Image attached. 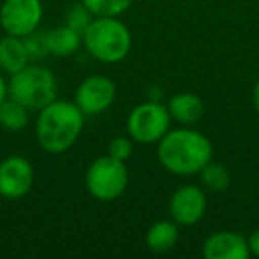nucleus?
Here are the masks:
<instances>
[{"label": "nucleus", "instance_id": "f257e3e1", "mask_svg": "<svg viewBox=\"0 0 259 259\" xmlns=\"http://www.w3.org/2000/svg\"><path fill=\"white\" fill-rule=\"evenodd\" d=\"M156 156L165 170L176 176H195L213 160V144L194 128L169 130L156 146Z\"/></svg>", "mask_w": 259, "mask_h": 259}, {"label": "nucleus", "instance_id": "f03ea898", "mask_svg": "<svg viewBox=\"0 0 259 259\" xmlns=\"http://www.w3.org/2000/svg\"><path fill=\"white\" fill-rule=\"evenodd\" d=\"M85 115L75 101L54 100L37 112L36 141L43 151L61 155L71 149L82 135Z\"/></svg>", "mask_w": 259, "mask_h": 259}, {"label": "nucleus", "instance_id": "7ed1b4c3", "mask_svg": "<svg viewBox=\"0 0 259 259\" xmlns=\"http://www.w3.org/2000/svg\"><path fill=\"white\" fill-rule=\"evenodd\" d=\"M82 47L103 64H115L128 57L132 32L119 16H98L82 34Z\"/></svg>", "mask_w": 259, "mask_h": 259}, {"label": "nucleus", "instance_id": "20e7f679", "mask_svg": "<svg viewBox=\"0 0 259 259\" xmlns=\"http://www.w3.org/2000/svg\"><path fill=\"white\" fill-rule=\"evenodd\" d=\"M57 89L54 71L39 62H29L9 78V96L25 105L30 112H39L57 100Z\"/></svg>", "mask_w": 259, "mask_h": 259}, {"label": "nucleus", "instance_id": "39448f33", "mask_svg": "<svg viewBox=\"0 0 259 259\" xmlns=\"http://www.w3.org/2000/svg\"><path fill=\"white\" fill-rule=\"evenodd\" d=\"M130 172L126 162L110 155L98 156L85 172V188L93 199L100 202H112L126 192Z\"/></svg>", "mask_w": 259, "mask_h": 259}, {"label": "nucleus", "instance_id": "423d86ee", "mask_svg": "<svg viewBox=\"0 0 259 259\" xmlns=\"http://www.w3.org/2000/svg\"><path fill=\"white\" fill-rule=\"evenodd\" d=\"M170 117L165 105L151 100L141 103L130 112L126 119L128 137L139 144H158L170 130Z\"/></svg>", "mask_w": 259, "mask_h": 259}, {"label": "nucleus", "instance_id": "0eeeda50", "mask_svg": "<svg viewBox=\"0 0 259 259\" xmlns=\"http://www.w3.org/2000/svg\"><path fill=\"white\" fill-rule=\"evenodd\" d=\"M43 20L41 0H4L0 6V27L9 36L25 37L39 29Z\"/></svg>", "mask_w": 259, "mask_h": 259}, {"label": "nucleus", "instance_id": "6e6552de", "mask_svg": "<svg viewBox=\"0 0 259 259\" xmlns=\"http://www.w3.org/2000/svg\"><path fill=\"white\" fill-rule=\"evenodd\" d=\"M115 83L103 75H91L80 82L75 91V105L85 117L107 112L115 101Z\"/></svg>", "mask_w": 259, "mask_h": 259}, {"label": "nucleus", "instance_id": "1a4fd4ad", "mask_svg": "<svg viewBox=\"0 0 259 259\" xmlns=\"http://www.w3.org/2000/svg\"><path fill=\"white\" fill-rule=\"evenodd\" d=\"M34 167L25 156L11 155L0 162V197L18 201L34 187Z\"/></svg>", "mask_w": 259, "mask_h": 259}, {"label": "nucleus", "instance_id": "9d476101", "mask_svg": "<svg viewBox=\"0 0 259 259\" xmlns=\"http://www.w3.org/2000/svg\"><path fill=\"white\" fill-rule=\"evenodd\" d=\"M208 208L206 194L197 185L180 187L169 201V215L178 226H195L202 220Z\"/></svg>", "mask_w": 259, "mask_h": 259}, {"label": "nucleus", "instance_id": "9b49d317", "mask_svg": "<svg viewBox=\"0 0 259 259\" xmlns=\"http://www.w3.org/2000/svg\"><path fill=\"white\" fill-rule=\"evenodd\" d=\"M204 259H248V241L243 234L234 231H217L202 243Z\"/></svg>", "mask_w": 259, "mask_h": 259}, {"label": "nucleus", "instance_id": "f8f14e48", "mask_svg": "<svg viewBox=\"0 0 259 259\" xmlns=\"http://www.w3.org/2000/svg\"><path fill=\"white\" fill-rule=\"evenodd\" d=\"M167 110H169L172 121L180 122L183 126L195 124L201 121L202 114H204V103L197 94L192 93H180L174 94L169 101H167Z\"/></svg>", "mask_w": 259, "mask_h": 259}, {"label": "nucleus", "instance_id": "ddd939ff", "mask_svg": "<svg viewBox=\"0 0 259 259\" xmlns=\"http://www.w3.org/2000/svg\"><path fill=\"white\" fill-rule=\"evenodd\" d=\"M30 62L27 54L23 37L9 36L6 34L0 39V71L4 75H15L20 69H23Z\"/></svg>", "mask_w": 259, "mask_h": 259}, {"label": "nucleus", "instance_id": "4468645a", "mask_svg": "<svg viewBox=\"0 0 259 259\" xmlns=\"http://www.w3.org/2000/svg\"><path fill=\"white\" fill-rule=\"evenodd\" d=\"M48 54L54 57H69L76 54L82 47V34L73 30L71 27L57 25L47 30Z\"/></svg>", "mask_w": 259, "mask_h": 259}, {"label": "nucleus", "instance_id": "2eb2a0df", "mask_svg": "<svg viewBox=\"0 0 259 259\" xmlns=\"http://www.w3.org/2000/svg\"><path fill=\"white\" fill-rule=\"evenodd\" d=\"M178 238H180V229L172 219L158 220L149 226L146 233V245L155 254H165L176 247Z\"/></svg>", "mask_w": 259, "mask_h": 259}, {"label": "nucleus", "instance_id": "dca6fc26", "mask_svg": "<svg viewBox=\"0 0 259 259\" xmlns=\"http://www.w3.org/2000/svg\"><path fill=\"white\" fill-rule=\"evenodd\" d=\"M30 110L16 101L15 98L8 96L0 103V128L6 132H22L29 126Z\"/></svg>", "mask_w": 259, "mask_h": 259}, {"label": "nucleus", "instance_id": "f3484780", "mask_svg": "<svg viewBox=\"0 0 259 259\" xmlns=\"http://www.w3.org/2000/svg\"><path fill=\"white\" fill-rule=\"evenodd\" d=\"M199 176H201L202 187L208 192H215V194L226 192L231 185V174H229V170H227V167L219 162H213V160H209V162L202 167Z\"/></svg>", "mask_w": 259, "mask_h": 259}, {"label": "nucleus", "instance_id": "a211bd4d", "mask_svg": "<svg viewBox=\"0 0 259 259\" xmlns=\"http://www.w3.org/2000/svg\"><path fill=\"white\" fill-rule=\"evenodd\" d=\"M94 18L98 16H121L132 8L134 0H80Z\"/></svg>", "mask_w": 259, "mask_h": 259}, {"label": "nucleus", "instance_id": "6ab92c4d", "mask_svg": "<svg viewBox=\"0 0 259 259\" xmlns=\"http://www.w3.org/2000/svg\"><path fill=\"white\" fill-rule=\"evenodd\" d=\"M27 54H29L30 62H41L48 54V45H47V30H34V32L27 34L23 37Z\"/></svg>", "mask_w": 259, "mask_h": 259}, {"label": "nucleus", "instance_id": "aec40b11", "mask_svg": "<svg viewBox=\"0 0 259 259\" xmlns=\"http://www.w3.org/2000/svg\"><path fill=\"white\" fill-rule=\"evenodd\" d=\"M64 18H66L64 20L66 25L71 27V29L76 30V32L83 34V30L89 27V23L94 20V16H93V13H91L89 9L78 0V2H75L73 6H69Z\"/></svg>", "mask_w": 259, "mask_h": 259}, {"label": "nucleus", "instance_id": "412c9836", "mask_svg": "<svg viewBox=\"0 0 259 259\" xmlns=\"http://www.w3.org/2000/svg\"><path fill=\"white\" fill-rule=\"evenodd\" d=\"M134 153V141L130 137H115L108 144V155L122 162H128Z\"/></svg>", "mask_w": 259, "mask_h": 259}, {"label": "nucleus", "instance_id": "4be33fe9", "mask_svg": "<svg viewBox=\"0 0 259 259\" xmlns=\"http://www.w3.org/2000/svg\"><path fill=\"white\" fill-rule=\"evenodd\" d=\"M247 241H248V250H250V255L259 257V227L255 231H252L250 236L247 238Z\"/></svg>", "mask_w": 259, "mask_h": 259}, {"label": "nucleus", "instance_id": "5701e85b", "mask_svg": "<svg viewBox=\"0 0 259 259\" xmlns=\"http://www.w3.org/2000/svg\"><path fill=\"white\" fill-rule=\"evenodd\" d=\"M9 96V82L6 80L4 73L0 71V103Z\"/></svg>", "mask_w": 259, "mask_h": 259}, {"label": "nucleus", "instance_id": "b1692460", "mask_svg": "<svg viewBox=\"0 0 259 259\" xmlns=\"http://www.w3.org/2000/svg\"><path fill=\"white\" fill-rule=\"evenodd\" d=\"M252 105H254V110L259 114V80L255 82L254 89H252Z\"/></svg>", "mask_w": 259, "mask_h": 259}]
</instances>
